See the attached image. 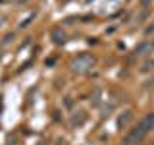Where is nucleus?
I'll list each match as a JSON object with an SVG mask.
<instances>
[{"instance_id":"8","label":"nucleus","mask_w":154,"mask_h":145,"mask_svg":"<svg viewBox=\"0 0 154 145\" xmlns=\"http://www.w3.org/2000/svg\"><path fill=\"white\" fill-rule=\"evenodd\" d=\"M83 122H85L83 112H79V116H71V124H83Z\"/></svg>"},{"instance_id":"9","label":"nucleus","mask_w":154,"mask_h":145,"mask_svg":"<svg viewBox=\"0 0 154 145\" xmlns=\"http://www.w3.org/2000/svg\"><path fill=\"white\" fill-rule=\"evenodd\" d=\"M141 6L143 8H148V6H150V0H141Z\"/></svg>"},{"instance_id":"11","label":"nucleus","mask_w":154,"mask_h":145,"mask_svg":"<svg viewBox=\"0 0 154 145\" xmlns=\"http://www.w3.org/2000/svg\"><path fill=\"white\" fill-rule=\"evenodd\" d=\"M0 23H2V18H0Z\"/></svg>"},{"instance_id":"5","label":"nucleus","mask_w":154,"mask_h":145,"mask_svg":"<svg viewBox=\"0 0 154 145\" xmlns=\"http://www.w3.org/2000/svg\"><path fill=\"white\" fill-rule=\"evenodd\" d=\"M52 41L56 43V45H60V43H64L66 41V33L64 31H60V29H52Z\"/></svg>"},{"instance_id":"12","label":"nucleus","mask_w":154,"mask_h":145,"mask_svg":"<svg viewBox=\"0 0 154 145\" xmlns=\"http://www.w3.org/2000/svg\"><path fill=\"white\" fill-rule=\"evenodd\" d=\"M150 145H154V141H152V143H150Z\"/></svg>"},{"instance_id":"10","label":"nucleus","mask_w":154,"mask_h":145,"mask_svg":"<svg viewBox=\"0 0 154 145\" xmlns=\"http://www.w3.org/2000/svg\"><path fill=\"white\" fill-rule=\"evenodd\" d=\"M148 87H150V89H154V76H152V79L148 81Z\"/></svg>"},{"instance_id":"3","label":"nucleus","mask_w":154,"mask_h":145,"mask_svg":"<svg viewBox=\"0 0 154 145\" xmlns=\"http://www.w3.org/2000/svg\"><path fill=\"white\" fill-rule=\"evenodd\" d=\"M152 52H154V43L152 41H143L135 48V54L137 56H150Z\"/></svg>"},{"instance_id":"7","label":"nucleus","mask_w":154,"mask_h":145,"mask_svg":"<svg viewBox=\"0 0 154 145\" xmlns=\"http://www.w3.org/2000/svg\"><path fill=\"white\" fill-rule=\"evenodd\" d=\"M129 120H131V112L127 110V112H123V116H119V120H118V126L122 128V126H125V124L129 122Z\"/></svg>"},{"instance_id":"2","label":"nucleus","mask_w":154,"mask_h":145,"mask_svg":"<svg viewBox=\"0 0 154 145\" xmlns=\"http://www.w3.org/2000/svg\"><path fill=\"white\" fill-rule=\"evenodd\" d=\"M144 135H146V132H144L141 126H135L133 130H129V132L125 134L122 145H139L144 139Z\"/></svg>"},{"instance_id":"4","label":"nucleus","mask_w":154,"mask_h":145,"mask_svg":"<svg viewBox=\"0 0 154 145\" xmlns=\"http://www.w3.org/2000/svg\"><path fill=\"white\" fill-rule=\"evenodd\" d=\"M139 126L144 130V132H150V130H154V112H148V114H144L143 116V120L139 122Z\"/></svg>"},{"instance_id":"1","label":"nucleus","mask_w":154,"mask_h":145,"mask_svg":"<svg viewBox=\"0 0 154 145\" xmlns=\"http://www.w3.org/2000/svg\"><path fill=\"white\" fill-rule=\"evenodd\" d=\"M93 66H94V58L91 54H79L71 60V70L77 72V74H87Z\"/></svg>"},{"instance_id":"6","label":"nucleus","mask_w":154,"mask_h":145,"mask_svg":"<svg viewBox=\"0 0 154 145\" xmlns=\"http://www.w3.org/2000/svg\"><path fill=\"white\" fill-rule=\"evenodd\" d=\"M152 70H154V60H152V58H150V60H146V62L141 66V72H143V74H146V72H152Z\"/></svg>"}]
</instances>
